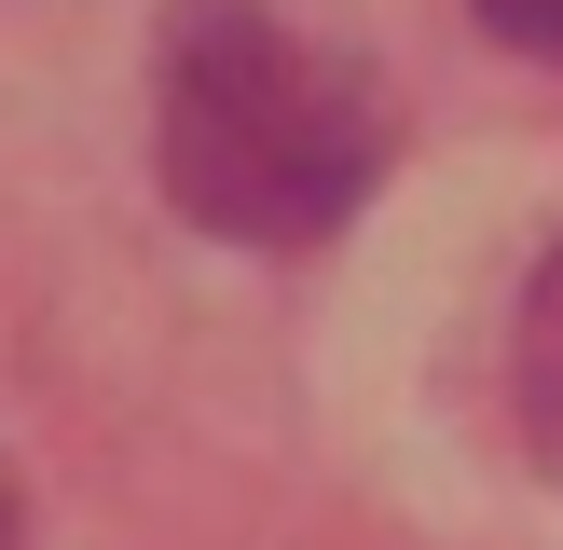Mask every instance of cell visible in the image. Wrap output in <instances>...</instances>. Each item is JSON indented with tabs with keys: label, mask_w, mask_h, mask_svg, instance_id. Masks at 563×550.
I'll list each match as a JSON object with an SVG mask.
<instances>
[{
	"label": "cell",
	"mask_w": 563,
	"mask_h": 550,
	"mask_svg": "<svg viewBox=\"0 0 563 550\" xmlns=\"http://www.w3.org/2000/svg\"><path fill=\"white\" fill-rule=\"evenodd\" d=\"M152 152L192 234L317 248L385 179V97L344 42L289 28L275 0H179L152 69Z\"/></svg>",
	"instance_id": "obj_1"
},
{
	"label": "cell",
	"mask_w": 563,
	"mask_h": 550,
	"mask_svg": "<svg viewBox=\"0 0 563 550\" xmlns=\"http://www.w3.org/2000/svg\"><path fill=\"white\" fill-rule=\"evenodd\" d=\"M509 413H522V454L563 482V248L522 289V330H509Z\"/></svg>",
	"instance_id": "obj_2"
},
{
	"label": "cell",
	"mask_w": 563,
	"mask_h": 550,
	"mask_svg": "<svg viewBox=\"0 0 563 550\" xmlns=\"http://www.w3.org/2000/svg\"><path fill=\"white\" fill-rule=\"evenodd\" d=\"M482 14V42H509V55H537V69H563V0H467Z\"/></svg>",
	"instance_id": "obj_3"
},
{
	"label": "cell",
	"mask_w": 563,
	"mask_h": 550,
	"mask_svg": "<svg viewBox=\"0 0 563 550\" xmlns=\"http://www.w3.org/2000/svg\"><path fill=\"white\" fill-rule=\"evenodd\" d=\"M0 550H27V495H14V468H0Z\"/></svg>",
	"instance_id": "obj_4"
}]
</instances>
